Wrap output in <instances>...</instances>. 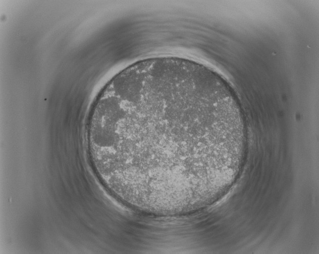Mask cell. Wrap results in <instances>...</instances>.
<instances>
[{
	"label": "cell",
	"mask_w": 319,
	"mask_h": 254,
	"mask_svg": "<svg viewBox=\"0 0 319 254\" xmlns=\"http://www.w3.org/2000/svg\"><path fill=\"white\" fill-rule=\"evenodd\" d=\"M240 128L229 94L197 71L152 67L117 81L88 127L97 172L124 204L171 211L221 180Z\"/></svg>",
	"instance_id": "6da1fadb"
}]
</instances>
